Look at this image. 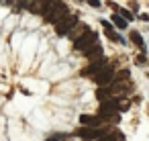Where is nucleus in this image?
<instances>
[{"label":"nucleus","mask_w":149,"mask_h":141,"mask_svg":"<svg viewBox=\"0 0 149 141\" xmlns=\"http://www.w3.org/2000/svg\"><path fill=\"white\" fill-rule=\"evenodd\" d=\"M43 17L49 23H59L63 17H68V6L61 0H45V8H43Z\"/></svg>","instance_id":"obj_1"},{"label":"nucleus","mask_w":149,"mask_h":141,"mask_svg":"<svg viewBox=\"0 0 149 141\" xmlns=\"http://www.w3.org/2000/svg\"><path fill=\"white\" fill-rule=\"evenodd\" d=\"M96 43V33L94 31H90V29H84L82 31V35L80 37H76V41H74V47L76 49H80V51H86L90 45H94Z\"/></svg>","instance_id":"obj_2"},{"label":"nucleus","mask_w":149,"mask_h":141,"mask_svg":"<svg viewBox=\"0 0 149 141\" xmlns=\"http://www.w3.org/2000/svg\"><path fill=\"white\" fill-rule=\"evenodd\" d=\"M116 112H118V100H114V98L102 100V106H100V117L102 119H114Z\"/></svg>","instance_id":"obj_3"},{"label":"nucleus","mask_w":149,"mask_h":141,"mask_svg":"<svg viewBox=\"0 0 149 141\" xmlns=\"http://www.w3.org/2000/svg\"><path fill=\"white\" fill-rule=\"evenodd\" d=\"M112 78H114V70H112L110 66H104L102 70H98V72L94 74V80H96L98 86H106V84H110Z\"/></svg>","instance_id":"obj_4"},{"label":"nucleus","mask_w":149,"mask_h":141,"mask_svg":"<svg viewBox=\"0 0 149 141\" xmlns=\"http://www.w3.org/2000/svg\"><path fill=\"white\" fill-rule=\"evenodd\" d=\"M78 135H80L82 139H98V137L106 135V131H104V129H96V127H82V129L78 131Z\"/></svg>","instance_id":"obj_5"},{"label":"nucleus","mask_w":149,"mask_h":141,"mask_svg":"<svg viewBox=\"0 0 149 141\" xmlns=\"http://www.w3.org/2000/svg\"><path fill=\"white\" fill-rule=\"evenodd\" d=\"M74 25H76V19H74V17H63V19L57 23V29H55V31H57V35H68Z\"/></svg>","instance_id":"obj_6"},{"label":"nucleus","mask_w":149,"mask_h":141,"mask_svg":"<svg viewBox=\"0 0 149 141\" xmlns=\"http://www.w3.org/2000/svg\"><path fill=\"white\" fill-rule=\"evenodd\" d=\"M104 66H106V59H104V57H98L94 64H90V66L84 70V74H86V76H92V74H96L98 70H102Z\"/></svg>","instance_id":"obj_7"},{"label":"nucleus","mask_w":149,"mask_h":141,"mask_svg":"<svg viewBox=\"0 0 149 141\" xmlns=\"http://www.w3.org/2000/svg\"><path fill=\"white\" fill-rule=\"evenodd\" d=\"M100 121H102V117H92V114H82V117H80V123H82V125H92V127H96V125H100Z\"/></svg>","instance_id":"obj_8"},{"label":"nucleus","mask_w":149,"mask_h":141,"mask_svg":"<svg viewBox=\"0 0 149 141\" xmlns=\"http://www.w3.org/2000/svg\"><path fill=\"white\" fill-rule=\"evenodd\" d=\"M88 57H102V49H100V45L98 43H94V45H90L86 51H84Z\"/></svg>","instance_id":"obj_9"},{"label":"nucleus","mask_w":149,"mask_h":141,"mask_svg":"<svg viewBox=\"0 0 149 141\" xmlns=\"http://www.w3.org/2000/svg\"><path fill=\"white\" fill-rule=\"evenodd\" d=\"M102 27L106 29V37L110 39V41H120V37L112 31V27H110V23H106V21H102Z\"/></svg>","instance_id":"obj_10"},{"label":"nucleus","mask_w":149,"mask_h":141,"mask_svg":"<svg viewBox=\"0 0 149 141\" xmlns=\"http://www.w3.org/2000/svg\"><path fill=\"white\" fill-rule=\"evenodd\" d=\"M131 41H133V43H135L141 51H145V41H143V37H141L137 31H133V33H131Z\"/></svg>","instance_id":"obj_11"},{"label":"nucleus","mask_w":149,"mask_h":141,"mask_svg":"<svg viewBox=\"0 0 149 141\" xmlns=\"http://www.w3.org/2000/svg\"><path fill=\"white\" fill-rule=\"evenodd\" d=\"M96 141H125V139H123V135H120V133H108V135L98 137Z\"/></svg>","instance_id":"obj_12"},{"label":"nucleus","mask_w":149,"mask_h":141,"mask_svg":"<svg viewBox=\"0 0 149 141\" xmlns=\"http://www.w3.org/2000/svg\"><path fill=\"white\" fill-rule=\"evenodd\" d=\"M112 23H114L118 29H127V19L120 17V15H112Z\"/></svg>","instance_id":"obj_13"},{"label":"nucleus","mask_w":149,"mask_h":141,"mask_svg":"<svg viewBox=\"0 0 149 141\" xmlns=\"http://www.w3.org/2000/svg\"><path fill=\"white\" fill-rule=\"evenodd\" d=\"M110 94H112V90H108V88H100V90H98V98H100V100H108Z\"/></svg>","instance_id":"obj_14"},{"label":"nucleus","mask_w":149,"mask_h":141,"mask_svg":"<svg viewBox=\"0 0 149 141\" xmlns=\"http://www.w3.org/2000/svg\"><path fill=\"white\" fill-rule=\"evenodd\" d=\"M118 15H120V17H125L127 21H131V19H133V15H131L129 10H125V8H118Z\"/></svg>","instance_id":"obj_15"},{"label":"nucleus","mask_w":149,"mask_h":141,"mask_svg":"<svg viewBox=\"0 0 149 141\" xmlns=\"http://www.w3.org/2000/svg\"><path fill=\"white\" fill-rule=\"evenodd\" d=\"M88 4H90V6H94V8H98V6H100L98 0H88Z\"/></svg>","instance_id":"obj_16"},{"label":"nucleus","mask_w":149,"mask_h":141,"mask_svg":"<svg viewBox=\"0 0 149 141\" xmlns=\"http://www.w3.org/2000/svg\"><path fill=\"white\" fill-rule=\"evenodd\" d=\"M17 2H19L21 6H29V2H31V0H17Z\"/></svg>","instance_id":"obj_17"},{"label":"nucleus","mask_w":149,"mask_h":141,"mask_svg":"<svg viewBox=\"0 0 149 141\" xmlns=\"http://www.w3.org/2000/svg\"><path fill=\"white\" fill-rule=\"evenodd\" d=\"M137 64H139V66H141V64H145V57H143V55H139V57H137Z\"/></svg>","instance_id":"obj_18"},{"label":"nucleus","mask_w":149,"mask_h":141,"mask_svg":"<svg viewBox=\"0 0 149 141\" xmlns=\"http://www.w3.org/2000/svg\"><path fill=\"white\" fill-rule=\"evenodd\" d=\"M8 2H17V0H8Z\"/></svg>","instance_id":"obj_19"}]
</instances>
